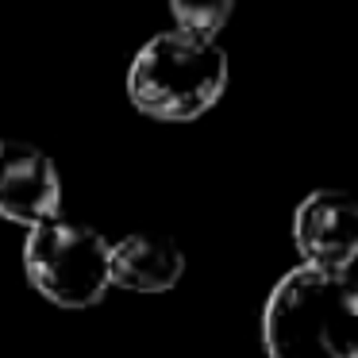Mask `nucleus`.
Listing matches in <instances>:
<instances>
[{
    "mask_svg": "<svg viewBox=\"0 0 358 358\" xmlns=\"http://www.w3.org/2000/svg\"><path fill=\"white\" fill-rule=\"evenodd\" d=\"M270 358H358V281L350 273L296 266L262 308Z\"/></svg>",
    "mask_w": 358,
    "mask_h": 358,
    "instance_id": "obj_1",
    "label": "nucleus"
},
{
    "mask_svg": "<svg viewBox=\"0 0 358 358\" xmlns=\"http://www.w3.org/2000/svg\"><path fill=\"white\" fill-rule=\"evenodd\" d=\"M224 47L181 27L147 39L127 66V96L155 120H196L224 96Z\"/></svg>",
    "mask_w": 358,
    "mask_h": 358,
    "instance_id": "obj_2",
    "label": "nucleus"
},
{
    "mask_svg": "<svg viewBox=\"0 0 358 358\" xmlns=\"http://www.w3.org/2000/svg\"><path fill=\"white\" fill-rule=\"evenodd\" d=\"M112 243L93 224L73 216H47L27 227L24 270L27 281L58 308H93L112 289L108 278Z\"/></svg>",
    "mask_w": 358,
    "mask_h": 358,
    "instance_id": "obj_3",
    "label": "nucleus"
},
{
    "mask_svg": "<svg viewBox=\"0 0 358 358\" xmlns=\"http://www.w3.org/2000/svg\"><path fill=\"white\" fill-rule=\"evenodd\" d=\"M293 239L301 266L347 273L358 258V201L343 189L308 193L293 216Z\"/></svg>",
    "mask_w": 358,
    "mask_h": 358,
    "instance_id": "obj_4",
    "label": "nucleus"
},
{
    "mask_svg": "<svg viewBox=\"0 0 358 358\" xmlns=\"http://www.w3.org/2000/svg\"><path fill=\"white\" fill-rule=\"evenodd\" d=\"M58 208L62 178L47 150L24 139H0V216L35 227Z\"/></svg>",
    "mask_w": 358,
    "mask_h": 358,
    "instance_id": "obj_5",
    "label": "nucleus"
},
{
    "mask_svg": "<svg viewBox=\"0 0 358 358\" xmlns=\"http://www.w3.org/2000/svg\"><path fill=\"white\" fill-rule=\"evenodd\" d=\"M108 278L120 289L135 293H166L185 278V250L173 235L162 231H135L112 243Z\"/></svg>",
    "mask_w": 358,
    "mask_h": 358,
    "instance_id": "obj_6",
    "label": "nucleus"
},
{
    "mask_svg": "<svg viewBox=\"0 0 358 358\" xmlns=\"http://www.w3.org/2000/svg\"><path fill=\"white\" fill-rule=\"evenodd\" d=\"M170 12H173V20H178L181 31H193V35H201V39H216V35L227 27V20H231L235 4L231 0H201V4L178 0Z\"/></svg>",
    "mask_w": 358,
    "mask_h": 358,
    "instance_id": "obj_7",
    "label": "nucleus"
}]
</instances>
